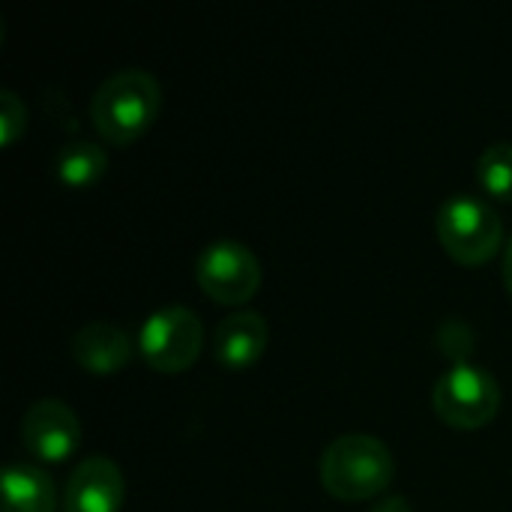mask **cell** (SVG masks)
Instances as JSON below:
<instances>
[{"label":"cell","instance_id":"cell-1","mask_svg":"<svg viewBox=\"0 0 512 512\" xmlns=\"http://www.w3.org/2000/svg\"><path fill=\"white\" fill-rule=\"evenodd\" d=\"M162 108V87L153 72L126 66L99 81L90 96V120L102 138L114 144L135 141Z\"/></svg>","mask_w":512,"mask_h":512},{"label":"cell","instance_id":"cell-2","mask_svg":"<svg viewBox=\"0 0 512 512\" xmlns=\"http://www.w3.org/2000/svg\"><path fill=\"white\" fill-rule=\"evenodd\" d=\"M318 471L333 498L354 504L381 495L396 474V462L381 438L369 432H345L324 447Z\"/></svg>","mask_w":512,"mask_h":512},{"label":"cell","instance_id":"cell-3","mask_svg":"<svg viewBox=\"0 0 512 512\" xmlns=\"http://www.w3.org/2000/svg\"><path fill=\"white\" fill-rule=\"evenodd\" d=\"M438 240L465 267H480L492 261L504 240V222L498 210L468 192L450 195L435 216Z\"/></svg>","mask_w":512,"mask_h":512},{"label":"cell","instance_id":"cell-4","mask_svg":"<svg viewBox=\"0 0 512 512\" xmlns=\"http://www.w3.org/2000/svg\"><path fill=\"white\" fill-rule=\"evenodd\" d=\"M435 414L453 429H480L501 408V387L492 372L474 363L450 366L432 387Z\"/></svg>","mask_w":512,"mask_h":512},{"label":"cell","instance_id":"cell-5","mask_svg":"<svg viewBox=\"0 0 512 512\" xmlns=\"http://www.w3.org/2000/svg\"><path fill=\"white\" fill-rule=\"evenodd\" d=\"M201 348H204V324L183 303H168L153 309L138 330V351L159 372L189 369L198 360Z\"/></svg>","mask_w":512,"mask_h":512},{"label":"cell","instance_id":"cell-6","mask_svg":"<svg viewBox=\"0 0 512 512\" xmlns=\"http://www.w3.org/2000/svg\"><path fill=\"white\" fill-rule=\"evenodd\" d=\"M195 279L207 297L234 306V303H246L261 288L264 270L258 255L246 243L234 237H219L198 252Z\"/></svg>","mask_w":512,"mask_h":512},{"label":"cell","instance_id":"cell-7","mask_svg":"<svg viewBox=\"0 0 512 512\" xmlns=\"http://www.w3.org/2000/svg\"><path fill=\"white\" fill-rule=\"evenodd\" d=\"M21 441L36 459L63 462L81 441V420L63 399H36L21 417Z\"/></svg>","mask_w":512,"mask_h":512},{"label":"cell","instance_id":"cell-8","mask_svg":"<svg viewBox=\"0 0 512 512\" xmlns=\"http://www.w3.org/2000/svg\"><path fill=\"white\" fill-rule=\"evenodd\" d=\"M126 495L123 471L114 459L84 456L63 486V512H117Z\"/></svg>","mask_w":512,"mask_h":512},{"label":"cell","instance_id":"cell-9","mask_svg":"<svg viewBox=\"0 0 512 512\" xmlns=\"http://www.w3.org/2000/svg\"><path fill=\"white\" fill-rule=\"evenodd\" d=\"M267 333H270V327L261 312H255V309L231 312L216 324L213 354L228 369L252 366L267 348Z\"/></svg>","mask_w":512,"mask_h":512},{"label":"cell","instance_id":"cell-10","mask_svg":"<svg viewBox=\"0 0 512 512\" xmlns=\"http://www.w3.org/2000/svg\"><path fill=\"white\" fill-rule=\"evenodd\" d=\"M72 360L96 375L117 372L132 360V339L120 324L111 321H90L81 330H75L69 342Z\"/></svg>","mask_w":512,"mask_h":512},{"label":"cell","instance_id":"cell-11","mask_svg":"<svg viewBox=\"0 0 512 512\" xmlns=\"http://www.w3.org/2000/svg\"><path fill=\"white\" fill-rule=\"evenodd\" d=\"M0 489V512H54L57 507V489L51 477L30 462H6Z\"/></svg>","mask_w":512,"mask_h":512},{"label":"cell","instance_id":"cell-12","mask_svg":"<svg viewBox=\"0 0 512 512\" xmlns=\"http://www.w3.org/2000/svg\"><path fill=\"white\" fill-rule=\"evenodd\" d=\"M105 168H108V153L87 138L66 141L54 156V174L66 186H90L105 174Z\"/></svg>","mask_w":512,"mask_h":512},{"label":"cell","instance_id":"cell-13","mask_svg":"<svg viewBox=\"0 0 512 512\" xmlns=\"http://www.w3.org/2000/svg\"><path fill=\"white\" fill-rule=\"evenodd\" d=\"M477 180L489 195L512 201V141H495L480 153Z\"/></svg>","mask_w":512,"mask_h":512},{"label":"cell","instance_id":"cell-14","mask_svg":"<svg viewBox=\"0 0 512 512\" xmlns=\"http://www.w3.org/2000/svg\"><path fill=\"white\" fill-rule=\"evenodd\" d=\"M435 342L441 348V354L447 360H453V366L459 363H468L474 348H477V339H474V330L465 318L459 315H450L438 324V333H435Z\"/></svg>","mask_w":512,"mask_h":512},{"label":"cell","instance_id":"cell-15","mask_svg":"<svg viewBox=\"0 0 512 512\" xmlns=\"http://www.w3.org/2000/svg\"><path fill=\"white\" fill-rule=\"evenodd\" d=\"M27 126V108L21 96L9 87L0 90V144L9 147Z\"/></svg>","mask_w":512,"mask_h":512},{"label":"cell","instance_id":"cell-16","mask_svg":"<svg viewBox=\"0 0 512 512\" xmlns=\"http://www.w3.org/2000/svg\"><path fill=\"white\" fill-rule=\"evenodd\" d=\"M369 512H414L411 510V504L402 498V495H387V498H381L375 507Z\"/></svg>","mask_w":512,"mask_h":512},{"label":"cell","instance_id":"cell-17","mask_svg":"<svg viewBox=\"0 0 512 512\" xmlns=\"http://www.w3.org/2000/svg\"><path fill=\"white\" fill-rule=\"evenodd\" d=\"M504 285H507V291H510L512 297V240L510 246H507V252H504Z\"/></svg>","mask_w":512,"mask_h":512}]
</instances>
